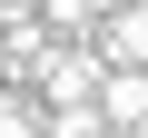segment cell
<instances>
[{
	"label": "cell",
	"instance_id": "6da1fadb",
	"mask_svg": "<svg viewBox=\"0 0 148 138\" xmlns=\"http://www.w3.org/2000/svg\"><path fill=\"white\" fill-rule=\"evenodd\" d=\"M79 49H89L99 69H148V0H109Z\"/></svg>",
	"mask_w": 148,
	"mask_h": 138
},
{
	"label": "cell",
	"instance_id": "7a4b0ae2",
	"mask_svg": "<svg viewBox=\"0 0 148 138\" xmlns=\"http://www.w3.org/2000/svg\"><path fill=\"white\" fill-rule=\"evenodd\" d=\"M99 128L109 138H148V69H99Z\"/></svg>",
	"mask_w": 148,
	"mask_h": 138
},
{
	"label": "cell",
	"instance_id": "3957f363",
	"mask_svg": "<svg viewBox=\"0 0 148 138\" xmlns=\"http://www.w3.org/2000/svg\"><path fill=\"white\" fill-rule=\"evenodd\" d=\"M40 89H49V109H79V99H99V59H89L79 40L40 49Z\"/></svg>",
	"mask_w": 148,
	"mask_h": 138
},
{
	"label": "cell",
	"instance_id": "277c9868",
	"mask_svg": "<svg viewBox=\"0 0 148 138\" xmlns=\"http://www.w3.org/2000/svg\"><path fill=\"white\" fill-rule=\"evenodd\" d=\"M99 10H109V0H40V20H49L59 40H89V30H99Z\"/></svg>",
	"mask_w": 148,
	"mask_h": 138
},
{
	"label": "cell",
	"instance_id": "5b68a950",
	"mask_svg": "<svg viewBox=\"0 0 148 138\" xmlns=\"http://www.w3.org/2000/svg\"><path fill=\"white\" fill-rule=\"evenodd\" d=\"M40 138H109V128H99V109L79 99V109H49V118H40Z\"/></svg>",
	"mask_w": 148,
	"mask_h": 138
},
{
	"label": "cell",
	"instance_id": "8992f818",
	"mask_svg": "<svg viewBox=\"0 0 148 138\" xmlns=\"http://www.w3.org/2000/svg\"><path fill=\"white\" fill-rule=\"evenodd\" d=\"M0 138H40V109H20V99H0Z\"/></svg>",
	"mask_w": 148,
	"mask_h": 138
}]
</instances>
